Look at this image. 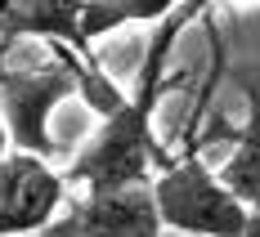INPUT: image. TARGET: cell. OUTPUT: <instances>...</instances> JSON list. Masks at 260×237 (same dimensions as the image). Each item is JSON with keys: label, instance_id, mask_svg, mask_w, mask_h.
<instances>
[{"label": "cell", "instance_id": "obj_1", "mask_svg": "<svg viewBox=\"0 0 260 237\" xmlns=\"http://www.w3.org/2000/svg\"><path fill=\"white\" fill-rule=\"evenodd\" d=\"M207 5H175L161 23H157L153 41L144 50V63H139V81H135V94L126 99V107L117 116L99 121V130L85 139L72 166L63 170V184H81L85 192H108V188H130V184H148V166H161L171 170V157L161 152L153 134V112L157 99L171 81H161V67L175 50V36L193 18H202Z\"/></svg>", "mask_w": 260, "mask_h": 237}, {"label": "cell", "instance_id": "obj_2", "mask_svg": "<svg viewBox=\"0 0 260 237\" xmlns=\"http://www.w3.org/2000/svg\"><path fill=\"white\" fill-rule=\"evenodd\" d=\"M153 206L157 224L184 237H242L247 228V206L220 188L215 170H207L202 157L171 161V170L153 179Z\"/></svg>", "mask_w": 260, "mask_h": 237}, {"label": "cell", "instance_id": "obj_3", "mask_svg": "<svg viewBox=\"0 0 260 237\" xmlns=\"http://www.w3.org/2000/svg\"><path fill=\"white\" fill-rule=\"evenodd\" d=\"M63 99H77V85H72L63 63L36 67V72L0 67V126L9 134V148L50 161L54 157L50 112Z\"/></svg>", "mask_w": 260, "mask_h": 237}, {"label": "cell", "instance_id": "obj_4", "mask_svg": "<svg viewBox=\"0 0 260 237\" xmlns=\"http://www.w3.org/2000/svg\"><path fill=\"white\" fill-rule=\"evenodd\" d=\"M68 202V184L50 161L5 152L0 161V237H31L50 228Z\"/></svg>", "mask_w": 260, "mask_h": 237}, {"label": "cell", "instance_id": "obj_5", "mask_svg": "<svg viewBox=\"0 0 260 237\" xmlns=\"http://www.w3.org/2000/svg\"><path fill=\"white\" fill-rule=\"evenodd\" d=\"M36 237H161L153 206V179L108 192H85Z\"/></svg>", "mask_w": 260, "mask_h": 237}, {"label": "cell", "instance_id": "obj_6", "mask_svg": "<svg viewBox=\"0 0 260 237\" xmlns=\"http://www.w3.org/2000/svg\"><path fill=\"white\" fill-rule=\"evenodd\" d=\"M0 36H41L45 45H68L77 58H94L77 36V5L72 0H18L0 5Z\"/></svg>", "mask_w": 260, "mask_h": 237}, {"label": "cell", "instance_id": "obj_7", "mask_svg": "<svg viewBox=\"0 0 260 237\" xmlns=\"http://www.w3.org/2000/svg\"><path fill=\"white\" fill-rule=\"evenodd\" d=\"M251 94V116H247V126H242V139H238V152L224 166H220V188L242 202L247 211H256L260 206V94L256 90H247Z\"/></svg>", "mask_w": 260, "mask_h": 237}, {"label": "cell", "instance_id": "obj_8", "mask_svg": "<svg viewBox=\"0 0 260 237\" xmlns=\"http://www.w3.org/2000/svg\"><path fill=\"white\" fill-rule=\"evenodd\" d=\"M50 50H54V63L68 67V76H72V85H77V99L90 107L99 121L117 116V112L126 107V90L99 67V58H77L68 45H50Z\"/></svg>", "mask_w": 260, "mask_h": 237}, {"label": "cell", "instance_id": "obj_9", "mask_svg": "<svg viewBox=\"0 0 260 237\" xmlns=\"http://www.w3.org/2000/svg\"><path fill=\"white\" fill-rule=\"evenodd\" d=\"M175 5L171 0H139V5H108V0H90V5H77V36L81 45L90 50V41H99L108 31L126 23H161Z\"/></svg>", "mask_w": 260, "mask_h": 237}, {"label": "cell", "instance_id": "obj_10", "mask_svg": "<svg viewBox=\"0 0 260 237\" xmlns=\"http://www.w3.org/2000/svg\"><path fill=\"white\" fill-rule=\"evenodd\" d=\"M242 237H260V206H256V211H247V228H242Z\"/></svg>", "mask_w": 260, "mask_h": 237}, {"label": "cell", "instance_id": "obj_11", "mask_svg": "<svg viewBox=\"0 0 260 237\" xmlns=\"http://www.w3.org/2000/svg\"><path fill=\"white\" fill-rule=\"evenodd\" d=\"M5 152H9V134H5V126H0V161H5Z\"/></svg>", "mask_w": 260, "mask_h": 237}]
</instances>
